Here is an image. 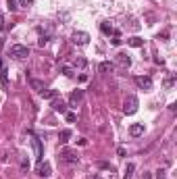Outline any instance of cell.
Segmentation results:
<instances>
[{
  "label": "cell",
  "instance_id": "cell-1",
  "mask_svg": "<svg viewBox=\"0 0 177 179\" xmlns=\"http://www.w3.org/2000/svg\"><path fill=\"white\" fill-rule=\"evenodd\" d=\"M8 54L13 56V58H17V61H21V58H27L29 56V48L23 46V44H15V46H11Z\"/></svg>",
  "mask_w": 177,
  "mask_h": 179
},
{
  "label": "cell",
  "instance_id": "cell-2",
  "mask_svg": "<svg viewBox=\"0 0 177 179\" xmlns=\"http://www.w3.org/2000/svg\"><path fill=\"white\" fill-rule=\"evenodd\" d=\"M137 106H140L137 98L136 96H127L125 102H123V112H125V115H133V112H137Z\"/></svg>",
  "mask_w": 177,
  "mask_h": 179
},
{
  "label": "cell",
  "instance_id": "cell-3",
  "mask_svg": "<svg viewBox=\"0 0 177 179\" xmlns=\"http://www.w3.org/2000/svg\"><path fill=\"white\" fill-rule=\"evenodd\" d=\"M71 42H73L75 46H86L90 42V34L88 31H73L71 34Z\"/></svg>",
  "mask_w": 177,
  "mask_h": 179
},
{
  "label": "cell",
  "instance_id": "cell-4",
  "mask_svg": "<svg viewBox=\"0 0 177 179\" xmlns=\"http://www.w3.org/2000/svg\"><path fill=\"white\" fill-rule=\"evenodd\" d=\"M35 173L40 175V177H50V173H52V167H50V163H46V160H40L38 163V167H35Z\"/></svg>",
  "mask_w": 177,
  "mask_h": 179
},
{
  "label": "cell",
  "instance_id": "cell-5",
  "mask_svg": "<svg viewBox=\"0 0 177 179\" xmlns=\"http://www.w3.org/2000/svg\"><path fill=\"white\" fill-rule=\"evenodd\" d=\"M136 83H137V88L144 90V92H150V90H152V79H150L148 75H137Z\"/></svg>",
  "mask_w": 177,
  "mask_h": 179
},
{
  "label": "cell",
  "instance_id": "cell-6",
  "mask_svg": "<svg viewBox=\"0 0 177 179\" xmlns=\"http://www.w3.org/2000/svg\"><path fill=\"white\" fill-rule=\"evenodd\" d=\"M61 160H63V163H77V160H79V156H77V152H75V150L65 148V150L61 152Z\"/></svg>",
  "mask_w": 177,
  "mask_h": 179
},
{
  "label": "cell",
  "instance_id": "cell-7",
  "mask_svg": "<svg viewBox=\"0 0 177 179\" xmlns=\"http://www.w3.org/2000/svg\"><path fill=\"white\" fill-rule=\"evenodd\" d=\"M29 135L34 138V146H35V158H38V163L40 160H44V148H42V142H40V138H35L34 133L29 131Z\"/></svg>",
  "mask_w": 177,
  "mask_h": 179
},
{
  "label": "cell",
  "instance_id": "cell-8",
  "mask_svg": "<svg viewBox=\"0 0 177 179\" xmlns=\"http://www.w3.org/2000/svg\"><path fill=\"white\" fill-rule=\"evenodd\" d=\"M82 98H83V90L71 92V96H69V106H77V104L82 102Z\"/></svg>",
  "mask_w": 177,
  "mask_h": 179
},
{
  "label": "cell",
  "instance_id": "cell-9",
  "mask_svg": "<svg viewBox=\"0 0 177 179\" xmlns=\"http://www.w3.org/2000/svg\"><path fill=\"white\" fill-rule=\"evenodd\" d=\"M115 61L121 65V67H129L131 65V58H129V54L127 52H117L115 54Z\"/></svg>",
  "mask_w": 177,
  "mask_h": 179
},
{
  "label": "cell",
  "instance_id": "cell-10",
  "mask_svg": "<svg viewBox=\"0 0 177 179\" xmlns=\"http://www.w3.org/2000/svg\"><path fill=\"white\" fill-rule=\"evenodd\" d=\"M52 110H54V112H61V115H65V112H67V104L63 102V100H58V96H56L54 100H52Z\"/></svg>",
  "mask_w": 177,
  "mask_h": 179
},
{
  "label": "cell",
  "instance_id": "cell-11",
  "mask_svg": "<svg viewBox=\"0 0 177 179\" xmlns=\"http://www.w3.org/2000/svg\"><path fill=\"white\" fill-rule=\"evenodd\" d=\"M142 133H144V123H133V125H129V135L140 138Z\"/></svg>",
  "mask_w": 177,
  "mask_h": 179
},
{
  "label": "cell",
  "instance_id": "cell-12",
  "mask_svg": "<svg viewBox=\"0 0 177 179\" xmlns=\"http://www.w3.org/2000/svg\"><path fill=\"white\" fill-rule=\"evenodd\" d=\"M127 44H129L131 48H142V46H144V40L140 38V35H133V38H129V40H127Z\"/></svg>",
  "mask_w": 177,
  "mask_h": 179
},
{
  "label": "cell",
  "instance_id": "cell-13",
  "mask_svg": "<svg viewBox=\"0 0 177 179\" xmlns=\"http://www.w3.org/2000/svg\"><path fill=\"white\" fill-rule=\"evenodd\" d=\"M29 83H31V88H34L35 92H40V94L46 90V88H44V81H40V79H34V77H31V79H29Z\"/></svg>",
  "mask_w": 177,
  "mask_h": 179
},
{
  "label": "cell",
  "instance_id": "cell-14",
  "mask_svg": "<svg viewBox=\"0 0 177 179\" xmlns=\"http://www.w3.org/2000/svg\"><path fill=\"white\" fill-rule=\"evenodd\" d=\"M42 96H44V100H54V98L58 96V90H44Z\"/></svg>",
  "mask_w": 177,
  "mask_h": 179
},
{
  "label": "cell",
  "instance_id": "cell-15",
  "mask_svg": "<svg viewBox=\"0 0 177 179\" xmlns=\"http://www.w3.org/2000/svg\"><path fill=\"white\" fill-rule=\"evenodd\" d=\"M69 138H71V129H63L61 133H58V142H61V144H67Z\"/></svg>",
  "mask_w": 177,
  "mask_h": 179
},
{
  "label": "cell",
  "instance_id": "cell-16",
  "mask_svg": "<svg viewBox=\"0 0 177 179\" xmlns=\"http://www.w3.org/2000/svg\"><path fill=\"white\" fill-rule=\"evenodd\" d=\"M98 71H100V73L113 71V62H110V61H104V62H100V65H98Z\"/></svg>",
  "mask_w": 177,
  "mask_h": 179
},
{
  "label": "cell",
  "instance_id": "cell-17",
  "mask_svg": "<svg viewBox=\"0 0 177 179\" xmlns=\"http://www.w3.org/2000/svg\"><path fill=\"white\" fill-rule=\"evenodd\" d=\"M133 171H136V165L129 163V165L125 167V175H123V179H131V177H133Z\"/></svg>",
  "mask_w": 177,
  "mask_h": 179
},
{
  "label": "cell",
  "instance_id": "cell-18",
  "mask_svg": "<svg viewBox=\"0 0 177 179\" xmlns=\"http://www.w3.org/2000/svg\"><path fill=\"white\" fill-rule=\"evenodd\" d=\"M100 31H102L104 35H110V34H115V29H113V25H109L106 21H104L102 25H100Z\"/></svg>",
  "mask_w": 177,
  "mask_h": 179
},
{
  "label": "cell",
  "instance_id": "cell-19",
  "mask_svg": "<svg viewBox=\"0 0 177 179\" xmlns=\"http://www.w3.org/2000/svg\"><path fill=\"white\" fill-rule=\"evenodd\" d=\"M0 81H2V85H7V83H8V69H7V67L0 69Z\"/></svg>",
  "mask_w": 177,
  "mask_h": 179
},
{
  "label": "cell",
  "instance_id": "cell-20",
  "mask_svg": "<svg viewBox=\"0 0 177 179\" xmlns=\"http://www.w3.org/2000/svg\"><path fill=\"white\" fill-rule=\"evenodd\" d=\"M61 73H63V75H67V77H73V75H75L73 69H71L69 65H63V67H61Z\"/></svg>",
  "mask_w": 177,
  "mask_h": 179
},
{
  "label": "cell",
  "instance_id": "cell-21",
  "mask_svg": "<svg viewBox=\"0 0 177 179\" xmlns=\"http://www.w3.org/2000/svg\"><path fill=\"white\" fill-rule=\"evenodd\" d=\"M7 4H8V11H11V13H15V11L19 8V4H17L15 0H7Z\"/></svg>",
  "mask_w": 177,
  "mask_h": 179
},
{
  "label": "cell",
  "instance_id": "cell-22",
  "mask_svg": "<svg viewBox=\"0 0 177 179\" xmlns=\"http://www.w3.org/2000/svg\"><path fill=\"white\" fill-rule=\"evenodd\" d=\"M65 119H67V123H73L75 119H77V115H75V112H69V110H67V112H65Z\"/></svg>",
  "mask_w": 177,
  "mask_h": 179
},
{
  "label": "cell",
  "instance_id": "cell-23",
  "mask_svg": "<svg viewBox=\"0 0 177 179\" xmlns=\"http://www.w3.org/2000/svg\"><path fill=\"white\" fill-rule=\"evenodd\" d=\"M35 0H19V7H23V8H29L31 4H34Z\"/></svg>",
  "mask_w": 177,
  "mask_h": 179
},
{
  "label": "cell",
  "instance_id": "cell-24",
  "mask_svg": "<svg viewBox=\"0 0 177 179\" xmlns=\"http://www.w3.org/2000/svg\"><path fill=\"white\" fill-rule=\"evenodd\" d=\"M86 65H88V61H86V58H77V61H75V67H79V69H83Z\"/></svg>",
  "mask_w": 177,
  "mask_h": 179
},
{
  "label": "cell",
  "instance_id": "cell-25",
  "mask_svg": "<svg viewBox=\"0 0 177 179\" xmlns=\"http://www.w3.org/2000/svg\"><path fill=\"white\" fill-rule=\"evenodd\" d=\"M173 81H175V75H169L167 79H165V88H171V85H173Z\"/></svg>",
  "mask_w": 177,
  "mask_h": 179
},
{
  "label": "cell",
  "instance_id": "cell-26",
  "mask_svg": "<svg viewBox=\"0 0 177 179\" xmlns=\"http://www.w3.org/2000/svg\"><path fill=\"white\" fill-rule=\"evenodd\" d=\"M48 40H50V35H42L40 40H38V44H40V46H46V44H48Z\"/></svg>",
  "mask_w": 177,
  "mask_h": 179
},
{
  "label": "cell",
  "instance_id": "cell-27",
  "mask_svg": "<svg viewBox=\"0 0 177 179\" xmlns=\"http://www.w3.org/2000/svg\"><path fill=\"white\" fill-rule=\"evenodd\" d=\"M98 167H100V169H106V171H113V165H110V163H98Z\"/></svg>",
  "mask_w": 177,
  "mask_h": 179
},
{
  "label": "cell",
  "instance_id": "cell-28",
  "mask_svg": "<svg viewBox=\"0 0 177 179\" xmlns=\"http://www.w3.org/2000/svg\"><path fill=\"white\" fill-rule=\"evenodd\" d=\"M110 44H113V46H119V44H121V38H119V35H113Z\"/></svg>",
  "mask_w": 177,
  "mask_h": 179
},
{
  "label": "cell",
  "instance_id": "cell-29",
  "mask_svg": "<svg viewBox=\"0 0 177 179\" xmlns=\"http://www.w3.org/2000/svg\"><path fill=\"white\" fill-rule=\"evenodd\" d=\"M79 81L86 83V81H88V75H86V73H82V75H79Z\"/></svg>",
  "mask_w": 177,
  "mask_h": 179
},
{
  "label": "cell",
  "instance_id": "cell-30",
  "mask_svg": "<svg viewBox=\"0 0 177 179\" xmlns=\"http://www.w3.org/2000/svg\"><path fill=\"white\" fill-rule=\"evenodd\" d=\"M156 179H165V171H158L156 173Z\"/></svg>",
  "mask_w": 177,
  "mask_h": 179
},
{
  "label": "cell",
  "instance_id": "cell-31",
  "mask_svg": "<svg viewBox=\"0 0 177 179\" xmlns=\"http://www.w3.org/2000/svg\"><path fill=\"white\" fill-rule=\"evenodd\" d=\"M142 179H150V173H144V177Z\"/></svg>",
  "mask_w": 177,
  "mask_h": 179
},
{
  "label": "cell",
  "instance_id": "cell-32",
  "mask_svg": "<svg viewBox=\"0 0 177 179\" xmlns=\"http://www.w3.org/2000/svg\"><path fill=\"white\" fill-rule=\"evenodd\" d=\"M94 179H102V177H100V175H94Z\"/></svg>",
  "mask_w": 177,
  "mask_h": 179
}]
</instances>
